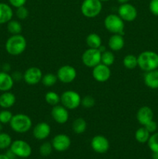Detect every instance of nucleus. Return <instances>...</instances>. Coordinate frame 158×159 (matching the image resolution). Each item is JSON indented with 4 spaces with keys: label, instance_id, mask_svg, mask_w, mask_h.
I'll return each mask as SVG.
<instances>
[{
    "label": "nucleus",
    "instance_id": "obj_1",
    "mask_svg": "<svg viewBox=\"0 0 158 159\" xmlns=\"http://www.w3.org/2000/svg\"><path fill=\"white\" fill-rule=\"evenodd\" d=\"M27 43L22 34L12 35L7 39L5 44L6 52L12 56H18L23 54L26 50Z\"/></svg>",
    "mask_w": 158,
    "mask_h": 159
},
{
    "label": "nucleus",
    "instance_id": "obj_2",
    "mask_svg": "<svg viewBox=\"0 0 158 159\" xmlns=\"http://www.w3.org/2000/svg\"><path fill=\"white\" fill-rule=\"evenodd\" d=\"M137 61L138 66L146 72L158 68V54L154 51H143L137 57Z\"/></svg>",
    "mask_w": 158,
    "mask_h": 159
},
{
    "label": "nucleus",
    "instance_id": "obj_3",
    "mask_svg": "<svg viewBox=\"0 0 158 159\" xmlns=\"http://www.w3.org/2000/svg\"><path fill=\"white\" fill-rule=\"evenodd\" d=\"M9 125L13 131L19 134H24L30 130L33 122L28 115L24 113H17L13 115Z\"/></svg>",
    "mask_w": 158,
    "mask_h": 159
},
{
    "label": "nucleus",
    "instance_id": "obj_4",
    "mask_svg": "<svg viewBox=\"0 0 158 159\" xmlns=\"http://www.w3.org/2000/svg\"><path fill=\"white\" fill-rule=\"evenodd\" d=\"M105 27L108 32L112 34H124L125 24L124 21L116 14H109L107 16L104 20Z\"/></svg>",
    "mask_w": 158,
    "mask_h": 159
},
{
    "label": "nucleus",
    "instance_id": "obj_5",
    "mask_svg": "<svg viewBox=\"0 0 158 159\" xmlns=\"http://www.w3.org/2000/svg\"><path fill=\"white\" fill-rule=\"evenodd\" d=\"M102 9V2L100 0H84L81 11L87 18H94L100 14Z\"/></svg>",
    "mask_w": 158,
    "mask_h": 159
},
{
    "label": "nucleus",
    "instance_id": "obj_6",
    "mask_svg": "<svg viewBox=\"0 0 158 159\" xmlns=\"http://www.w3.org/2000/svg\"><path fill=\"white\" fill-rule=\"evenodd\" d=\"M81 97L77 92L68 90L64 92L60 96V103L68 110H75L81 106Z\"/></svg>",
    "mask_w": 158,
    "mask_h": 159
},
{
    "label": "nucleus",
    "instance_id": "obj_7",
    "mask_svg": "<svg viewBox=\"0 0 158 159\" xmlns=\"http://www.w3.org/2000/svg\"><path fill=\"white\" fill-rule=\"evenodd\" d=\"M101 56L102 53L99 49L88 48L82 54V63L88 68H93L101 63Z\"/></svg>",
    "mask_w": 158,
    "mask_h": 159
},
{
    "label": "nucleus",
    "instance_id": "obj_8",
    "mask_svg": "<svg viewBox=\"0 0 158 159\" xmlns=\"http://www.w3.org/2000/svg\"><path fill=\"white\" fill-rule=\"evenodd\" d=\"M10 149L16 157L21 158H27L32 154V148L29 143L23 140H15L12 141Z\"/></svg>",
    "mask_w": 158,
    "mask_h": 159
},
{
    "label": "nucleus",
    "instance_id": "obj_9",
    "mask_svg": "<svg viewBox=\"0 0 158 159\" xmlns=\"http://www.w3.org/2000/svg\"><path fill=\"white\" fill-rule=\"evenodd\" d=\"M57 77L62 83H71L74 82L77 77V71L71 65H63L57 70Z\"/></svg>",
    "mask_w": 158,
    "mask_h": 159
},
{
    "label": "nucleus",
    "instance_id": "obj_10",
    "mask_svg": "<svg viewBox=\"0 0 158 159\" xmlns=\"http://www.w3.org/2000/svg\"><path fill=\"white\" fill-rule=\"evenodd\" d=\"M118 15L123 21L132 22L137 17V9L130 3H124L118 9Z\"/></svg>",
    "mask_w": 158,
    "mask_h": 159
},
{
    "label": "nucleus",
    "instance_id": "obj_11",
    "mask_svg": "<svg viewBox=\"0 0 158 159\" xmlns=\"http://www.w3.org/2000/svg\"><path fill=\"white\" fill-rule=\"evenodd\" d=\"M43 72L38 67H29L23 73V80L27 85H34L41 82Z\"/></svg>",
    "mask_w": 158,
    "mask_h": 159
},
{
    "label": "nucleus",
    "instance_id": "obj_12",
    "mask_svg": "<svg viewBox=\"0 0 158 159\" xmlns=\"http://www.w3.org/2000/svg\"><path fill=\"white\" fill-rule=\"evenodd\" d=\"M91 147L96 153L105 154L109 149L110 144L108 140L103 135H96L91 139Z\"/></svg>",
    "mask_w": 158,
    "mask_h": 159
},
{
    "label": "nucleus",
    "instance_id": "obj_13",
    "mask_svg": "<svg viewBox=\"0 0 158 159\" xmlns=\"http://www.w3.org/2000/svg\"><path fill=\"white\" fill-rule=\"evenodd\" d=\"M51 144L54 150L59 152H63L69 148L71 144V141L70 137L67 134H59L53 138Z\"/></svg>",
    "mask_w": 158,
    "mask_h": 159
},
{
    "label": "nucleus",
    "instance_id": "obj_14",
    "mask_svg": "<svg viewBox=\"0 0 158 159\" xmlns=\"http://www.w3.org/2000/svg\"><path fill=\"white\" fill-rule=\"evenodd\" d=\"M92 76L99 82H105L111 77V69L108 66L100 63L93 68Z\"/></svg>",
    "mask_w": 158,
    "mask_h": 159
},
{
    "label": "nucleus",
    "instance_id": "obj_15",
    "mask_svg": "<svg viewBox=\"0 0 158 159\" xmlns=\"http://www.w3.org/2000/svg\"><path fill=\"white\" fill-rule=\"evenodd\" d=\"M51 116L56 123L59 124H64L69 119L68 110L63 105H57L53 107L51 110Z\"/></svg>",
    "mask_w": 158,
    "mask_h": 159
},
{
    "label": "nucleus",
    "instance_id": "obj_16",
    "mask_svg": "<svg viewBox=\"0 0 158 159\" xmlns=\"http://www.w3.org/2000/svg\"><path fill=\"white\" fill-rule=\"evenodd\" d=\"M50 126L46 122H40L36 124L33 129V135L36 139L39 141L45 140L50 134Z\"/></svg>",
    "mask_w": 158,
    "mask_h": 159
},
{
    "label": "nucleus",
    "instance_id": "obj_17",
    "mask_svg": "<svg viewBox=\"0 0 158 159\" xmlns=\"http://www.w3.org/2000/svg\"><path fill=\"white\" fill-rule=\"evenodd\" d=\"M153 111L150 107L147 106L140 107L136 113V120L139 124L145 126L151 120H153Z\"/></svg>",
    "mask_w": 158,
    "mask_h": 159
},
{
    "label": "nucleus",
    "instance_id": "obj_18",
    "mask_svg": "<svg viewBox=\"0 0 158 159\" xmlns=\"http://www.w3.org/2000/svg\"><path fill=\"white\" fill-rule=\"evenodd\" d=\"M14 80L9 73L0 71V91H10L14 85Z\"/></svg>",
    "mask_w": 158,
    "mask_h": 159
},
{
    "label": "nucleus",
    "instance_id": "obj_19",
    "mask_svg": "<svg viewBox=\"0 0 158 159\" xmlns=\"http://www.w3.org/2000/svg\"><path fill=\"white\" fill-rule=\"evenodd\" d=\"M108 48L113 51H119L123 48L125 40L122 34H112L108 39Z\"/></svg>",
    "mask_w": 158,
    "mask_h": 159
},
{
    "label": "nucleus",
    "instance_id": "obj_20",
    "mask_svg": "<svg viewBox=\"0 0 158 159\" xmlns=\"http://www.w3.org/2000/svg\"><path fill=\"white\" fill-rule=\"evenodd\" d=\"M16 101L15 96L11 92H3L0 95V107L5 110L11 108L13 107Z\"/></svg>",
    "mask_w": 158,
    "mask_h": 159
},
{
    "label": "nucleus",
    "instance_id": "obj_21",
    "mask_svg": "<svg viewBox=\"0 0 158 159\" xmlns=\"http://www.w3.org/2000/svg\"><path fill=\"white\" fill-rule=\"evenodd\" d=\"M13 16L12 7L7 3L0 2V25L7 23Z\"/></svg>",
    "mask_w": 158,
    "mask_h": 159
},
{
    "label": "nucleus",
    "instance_id": "obj_22",
    "mask_svg": "<svg viewBox=\"0 0 158 159\" xmlns=\"http://www.w3.org/2000/svg\"><path fill=\"white\" fill-rule=\"evenodd\" d=\"M144 83L152 89H158V68L146 72L144 75Z\"/></svg>",
    "mask_w": 158,
    "mask_h": 159
},
{
    "label": "nucleus",
    "instance_id": "obj_23",
    "mask_svg": "<svg viewBox=\"0 0 158 159\" xmlns=\"http://www.w3.org/2000/svg\"><path fill=\"white\" fill-rule=\"evenodd\" d=\"M86 43L89 48L99 49L102 45V38L95 33L89 34L86 37Z\"/></svg>",
    "mask_w": 158,
    "mask_h": 159
},
{
    "label": "nucleus",
    "instance_id": "obj_24",
    "mask_svg": "<svg viewBox=\"0 0 158 159\" xmlns=\"http://www.w3.org/2000/svg\"><path fill=\"white\" fill-rule=\"evenodd\" d=\"M150 134H151L143 126V127L138 128L135 132V138L140 144H145L148 141Z\"/></svg>",
    "mask_w": 158,
    "mask_h": 159
},
{
    "label": "nucleus",
    "instance_id": "obj_25",
    "mask_svg": "<svg viewBox=\"0 0 158 159\" xmlns=\"http://www.w3.org/2000/svg\"><path fill=\"white\" fill-rule=\"evenodd\" d=\"M87 122L84 118L78 117L74 120L72 124V130L77 134H83L86 130Z\"/></svg>",
    "mask_w": 158,
    "mask_h": 159
},
{
    "label": "nucleus",
    "instance_id": "obj_26",
    "mask_svg": "<svg viewBox=\"0 0 158 159\" xmlns=\"http://www.w3.org/2000/svg\"><path fill=\"white\" fill-rule=\"evenodd\" d=\"M7 30L9 34L12 35H16V34H21L23 30V26L20 22L17 20H11L7 23Z\"/></svg>",
    "mask_w": 158,
    "mask_h": 159
},
{
    "label": "nucleus",
    "instance_id": "obj_27",
    "mask_svg": "<svg viewBox=\"0 0 158 159\" xmlns=\"http://www.w3.org/2000/svg\"><path fill=\"white\" fill-rule=\"evenodd\" d=\"M122 63H123L124 67L127 69H134L138 66L137 57H136V56L132 54H127L126 56L124 57Z\"/></svg>",
    "mask_w": 158,
    "mask_h": 159
},
{
    "label": "nucleus",
    "instance_id": "obj_28",
    "mask_svg": "<svg viewBox=\"0 0 158 159\" xmlns=\"http://www.w3.org/2000/svg\"><path fill=\"white\" fill-rule=\"evenodd\" d=\"M44 98L46 103L49 104L50 106H52V107L58 105L60 102V96L55 92H48L46 93Z\"/></svg>",
    "mask_w": 158,
    "mask_h": 159
},
{
    "label": "nucleus",
    "instance_id": "obj_29",
    "mask_svg": "<svg viewBox=\"0 0 158 159\" xmlns=\"http://www.w3.org/2000/svg\"><path fill=\"white\" fill-rule=\"evenodd\" d=\"M115 57L114 54L110 51H105L102 53V56H101V63L104 64V65H107V66L110 67L113 63L115 62Z\"/></svg>",
    "mask_w": 158,
    "mask_h": 159
},
{
    "label": "nucleus",
    "instance_id": "obj_30",
    "mask_svg": "<svg viewBox=\"0 0 158 159\" xmlns=\"http://www.w3.org/2000/svg\"><path fill=\"white\" fill-rule=\"evenodd\" d=\"M57 75H54L53 73H47V74L43 75L41 79V82L45 87H51L55 85L57 82Z\"/></svg>",
    "mask_w": 158,
    "mask_h": 159
},
{
    "label": "nucleus",
    "instance_id": "obj_31",
    "mask_svg": "<svg viewBox=\"0 0 158 159\" xmlns=\"http://www.w3.org/2000/svg\"><path fill=\"white\" fill-rule=\"evenodd\" d=\"M12 142V138L9 134L0 132V150H4L10 148Z\"/></svg>",
    "mask_w": 158,
    "mask_h": 159
},
{
    "label": "nucleus",
    "instance_id": "obj_32",
    "mask_svg": "<svg viewBox=\"0 0 158 159\" xmlns=\"http://www.w3.org/2000/svg\"><path fill=\"white\" fill-rule=\"evenodd\" d=\"M148 147L152 152H158V131L150 134V138L147 141Z\"/></svg>",
    "mask_w": 158,
    "mask_h": 159
},
{
    "label": "nucleus",
    "instance_id": "obj_33",
    "mask_svg": "<svg viewBox=\"0 0 158 159\" xmlns=\"http://www.w3.org/2000/svg\"><path fill=\"white\" fill-rule=\"evenodd\" d=\"M53 151V146L52 144L50 142H44L40 146L39 148V152L41 156L43 157H47L52 153Z\"/></svg>",
    "mask_w": 158,
    "mask_h": 159
},
{
    "label": "nucleus",
    "instance_id": "obj_34",
    "mask_svg": "<svg viewBox=\"0 0 158 159\" xmlns=\"http://www.w3.org/2000/svg\"><path fill=\"white\" fill-rule=\"evenodd\" d=\"M12 116H13V114L12 113V112L4 109V110L0 111V123L2 124H9Z\"/></svg>",
    "mask_w": 158,
    "mask_h": 159
},
{
    "label": "nucleus",
    "instance_id": "obj_35",
    "mask_svg": "<svg viewBox=\"0 0 158 159\" xmlns=\"http://www.w3.org/2000/svg\"><path fill=\"white\" fill-rule=\"evenodd\" d=\"M81 105L84 108H91V107H93L95 105V99H94V98L91 96H84L83 98H81Z\"/></svg>",
    "mask_w": 158,
    "mask_h": 159
},
{
    "label": "nucleus",
    "instance_id": "obj_36",
    "mask_svg": "<svg viewBox=\"0 0 158 159\" xmlns=\"http://www.w3.org/2000/svg\"><path fill=\"white\" fill-rule=\"evenodd\" d=\"M29 10L25 6H20V7L16 8V11H15V15H16L17 18L19 20H26L28 16H29Z\"/></svg>",
    "mask_w": 158,
    "mask_h": 159
},
{
    "label": "nucleus",
    "instance_id": "obj_37",
    "mask_svg": "<svg viewBox=\"0 0 158 159\" xmlns=\"http://www.w3.org/2000/svg\"><path fill=\"white\" fill-rule=\"evenodd\" d=\"M149 9L152 14L158 16V0H151L149 5Z\"/></svg>",
    "mask_w": 158,
    "mask_h": 159
},
{
    "label": "nucleus",
    "instance_id": "obj_38",
    "mask_svg": "<svg viewBox=\"0 0 158 159\" xmlns=\"http://www.w3.org/2000/svg\"><path fill=\"white\" fill-rule=\"evenodd\" d=\"M143 127H145L150 134L154 133V132H156V130H157V124H156V121H154L153 120L150 121V122H149L148 124H146L145 126H143Z\"/></svg>",
    "mask_w": 158,
    "mask_h": 159
},
{
    "label": "nucleus",
    "instance_id": "obj_39",
    "mask_svg": "<svg viewBox=\"0 0 158 159\" xmlns=\"http://www.w3.org/2000/svg\"><path fill=\"white\" fill-rule=\"evenodd\" d=\"M27 0H9V4L15 8H19L26 4Z\"/></svg>",
    "mask_w": 158,
    "mask_h": 159
},
{
    "label": "nucleus",
    "instance_id": "obj_40",
    "mask_svg": "<svg viewBox=\"0 0 158 159\" xmlns=\"http://www.w3.org/2000/svg\"><path fill=\"white\" fill-rule=\"evenodd\" d=\"M11 75H12L14 82H20V81H21L22 79H23V74L21 72V71H14Z\"/></svg>",
    "mask_w": 158,
    "mask_h": 159
},
{
    "label": "nucleus",
    "instance_id": "obj_41",
    "mask_svg": "<svg viewBox=\"0 0 158 159\" xmlns=\"http://www.w3.org/2000/svg\"><path fill=\"white\" fill-rule=\"evenodd\" d=\"M1 69L2 70V71L9 73L11 70V65H9V63L3 64V65L1 66Z\"/></svg>",
    "mask_w": 158,
    "mask_h": 159
},
{
    "label": "nucleus",
    "instance_id": "obj_42",
    "mask_svg": "<svg viewBox=\"0 0 158 159\" xmlns=\"http://www.w3.org/2000/svg\"><path fill=\"white\" fill-rule=\"evenodd\" d=\"M6 155H7L8 158H9V159H15V158H16V155H15V154L13 153V152H12V151L11 150L10 148H9V150L6 152Z\"/></svg>",
    "mask_w": 158,
    "mask_h": 159
},
{
    "label": "nucleus",
    "instance_id": "obj_43",
    "mask_svg": "<svg viewBox=\"0 0 158 159\" xmlns=\"http://www.w3.org/2000/svg\"><path fill=\"white\" fill-rule=\"evenodd\" d=\"M152 158L158 159V152H153V155H152Z\"/></svg>",
    "mask_w": 158,
    "mask_h": 159
},
{
    "label": "nucleus",
    "instance_id": "obj_44",
    "mask_svg": "<svg viewBox=\"0 0 158 159\" xmlns=\"http://www.w3.org/2000/svg\"><path fill=\"white\" fill-rule=\"evenodd\" d=\"M0 159H9L6 154H0Z\"/></svg>",
    "mask_w": 158,
    "mask_h": 159
},
{
    "label": "nucleus",
    "instance_id": "obj_45",
    "mask_svg": "<svg viewBox=\"0 0 158 159\" xmlns=\"http://www.w3.org/2000/svg\"><path fill=\"white\" fill-rule=\"evenodd\" d=\"M117 1L119 2L120 4H124V3L129 2V0H117Z\"/></svg>",
    "mask_w": 158,
    "mask_h": 159
},
{
    "label": "nucleus",
    "instance_id": "obj_46",
    "mask_svg": "<svg viewBox=\"0 0 158 159\" xmlns=\"http://www.w3.org/2000/svg\"><path fill=\"white\" fill-rule=\"evenodd\" d=\"M101 2H108V1H109V0H100Z\"/></svg>",
    "mask_w": 158,
    "mask_h": 159
},
{
    "label": "nucleus",
    "instance_id": "obj_47",
    "mask_svg": "<svg viewBox=\"0 0 158 159\" xmlns=\"http://www.w3.org/2000/svg\"><path fill=\"white\" fill-rule=\"evenodd\" d=\"M19 159H27V158H20Z\"/></svg>",
    "mask_w": 158,
    "mask_h": 159
},
{
    "label": "nucleus",
    "instance_id": "obj_48",
    "mask_svg": "<svg viewBox=\"0 0 158 159\" xmlns=\"http://www.w3.org/2000/svg\"><path fill=\"white\" fill-rule=\"evenodd\" d=\"M0 70H1V65H0Z\"/></svg>",
    "mask_w": 158,
    "mask_h": 159
}]
</instances>
